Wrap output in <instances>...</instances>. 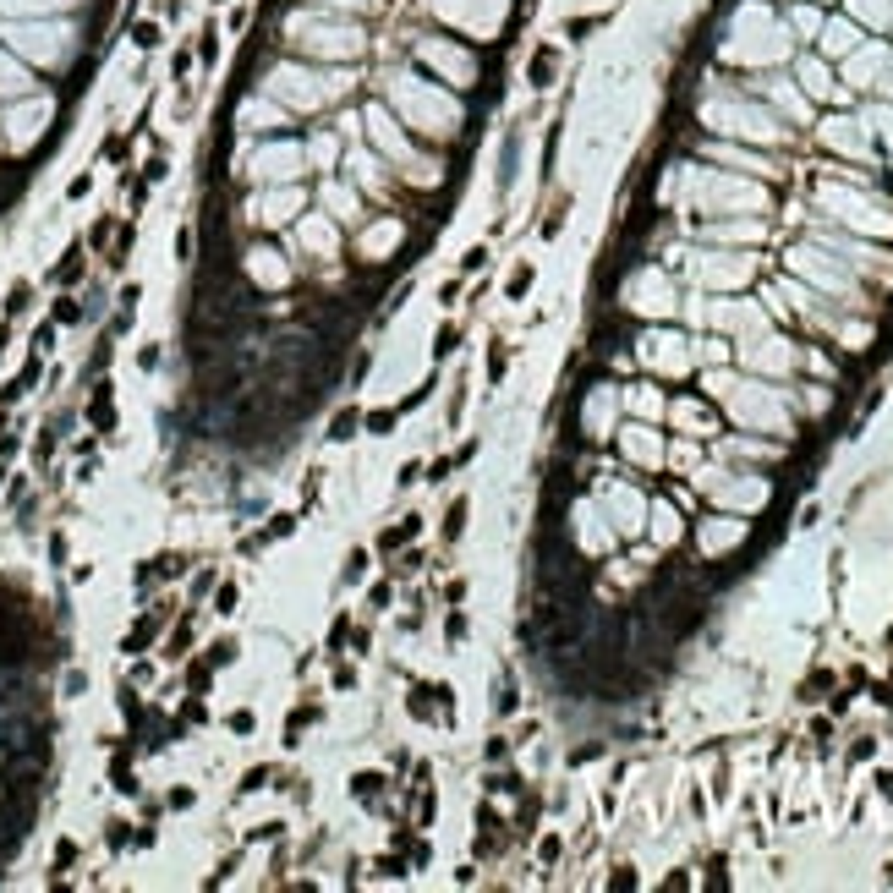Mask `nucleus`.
I'll return each mask as SVG.
<instances>
[{
	"mask_svg": "<svg viewBox=\"0 0 893 893\" xmlns=\"http://www.w3.org/2000/svg\"><path fill=\"white\" fill-rule=\"evenodd\" d=\"M362 570H368V548H356L351 559H346V581H362Z\"/></svg>",
	"mask_w": 893,
	"mask_h": 893,
	"instance_id": "obj_15",
	"label": "nucleus"
},
{
	"mask_svg": "<svg viewBox=\"0 0 893 893\" xmlns=\"http://www.w3.org/2000/svg\"><path fill=\"white\" fill-rule=\"evenodd\" d=\"M400 850L411 855V866H416V872H428V860H433V850H428V838H411V833H400Z\"/></svg>",
	"mask_w": 893,
	"mask_h": 893,
	"instance_id": "obj_9",
	"label": "nucleus"
},
{
	"mask_svg": "<svg viewBox=\"0 0 893 893\" xmlns=\"http://www.w3.org/2000/svg\"><path fill=\"white\" fill-rule=\"evenodd\" d=\"M378 877H406V860H400V855H384V860H378Z\"/></svg>",
	"mask_w": 893,
	"mask_h": 893,
	"instance_id": "obj_18",
	"label": "nucleus"
},
{
	"mask_svg": "<svg viewBox=\"0 0 893 893\" xmlns=\"http://www.w3.org/2000/svg\"><path fill=\"white\" fill-rule=\"evenodd\" d=\"M455 346H460V329H455V324H444V329H438V346H433V356L444 362V356L455 351Z\"/></svg>",
	"mask_w": 893,
	"mask_h": 893,
	"instance_id": "obj_13",
	"label": "nucleus"
},
{
	"mask_svg": "<svg viewBox=\"0 0 893 893\" xmlns=\"http://www.w3.org/2000/svg\"><path fill=\"white\" fill-rule=\"evenodd\" d=\"M416 477H422V460H406V466H400V477H395V482H400V488H411Z\"/></svg>",
	"mask_w": 893,
	"mask_h": 893,
	"instance_id": "obj_22",
	"label": "nucleus"
},
{
	"mask_svg": "<svg viewBox=\"0 0 893 893\" xmlns=\"http://www.w3.org/2000/svg\"><path fill=\"white\" fill-rule=\"evenodd\" d=\"M444 636H450V647H460V642H466V614H460V608L450 614V620H444Z\"/></svg>",
	"mask_w": 893,
	"mask_h": 893,
	"instance_id": "obj_14",
	"label": "nucleus"
},
{
	"mask_svg": "<svg viewBox=\"0 0 893 893\" xmlns=\"http://www.w3.org/2000/svg\"><path fill=\"white\" fill-rule=\"evenodd\" d=\"M368 608H389V581L368 586Z\"/></svg>",
	"mask_w": 893,
	"mask_h": 893,
	"instance_id": "obj_20",
	"label": "nucleus"
},
{
	"mask_svg": "<svg viewBox=\"0 0 893 893\" xmlns=\"http://www.w3.org/2000/svg\"><path fill=\"white\" fill-rule=\"evenodd\" d=\"M285 532H296V516H274V521H269V532H263V537H285Z\"/></svg>",
	"mask_w": 893,
	"mask_h": 893,
	"instance_id": "obj_19",
	"label": "nucleus"
},
{
	"mask_svg": "<svg viewBox=\"0 0 893 893\" xmlns=\"http://www.w3.org/2000/svg\"><path fill=\"white\" fill-rule=\"evenodd\" d=\"M356 428H362V411H356V406H346V411L329 422V438H334V444H346V438H356Z\"/></svg>",
	"mask_w": 893,
	"mask_h": 893,
	"instance_id": "obj_4",
	"label": "nucleus"
},
{
	"mask_svg": "<svg viewBox=\"0 0 893 893\" xmlns=\"http://www.w3.org/2000/svg\"><path fill=\"white\" fill-rule=\"evenodd\" d=\"M318 718H324V707H302L296 718H285V746H296V734H302V729H312Z\"/></svg>",
	"mask_w": 893,
	"mask_h": 893,
	"instance_id": "obj_8",
	"label": "nucleus"
},
{
	"mask_svg": "<svg viewBox=\"0 0 893 893\" xmlns=\"http://www.w3.org/2000/svg\"><path fill=\"white\" fill-rule=\"evenodd\" d=\"M406 712H411V718H422V724H428V718H438V696H433V686H411V696H406Z\"/></svg>",
	"mask_w": 893,
	"mask_h": 893,
	"instance_id": "obj_3",
	"label": "nucleus"
},
{
	"mask_svg": "<svg viewBox=\"0 0 893 893\" xmlns=\"http://www.w3.org/2000/svg\"><path fill=\"white\" fill-rule=\"evenodd\" d=\"M416 532H422V516H400V526H389V532L378 537V554H395V548H406Z\"/></svg>",
	"mask_w": 893,
	"mask_h": 893,
	"instance_id": "obj_2",
	"label": "nucleus"
},
{
	"mask_svg": "<svg viewBox=\"0 0 893 893\" xmlns=\"http://www.w3.org/2000/svg\"><path fill=\"white\" fill-rule=\"evenodd\" d=\"M872 751H877V740H872V734H860V740H855V751H850V756H855V762H866Z\"/></svg>",
	"mask_w": 893,
	"mask_h": 893,
	"instance_id": "obj_25",
	"label": "nucleus"
},
{
	"mask_svg": "<svg viewBox=\"0 0 893 893\" xmlns=\"http://www.w3.org/2000/svg\"><path fill=\"white\" fill-rule=\"evenodd\" d=\"M50 658L55 642L44 636L33 603L0 581V860L33 822V795L50 762V712L39 696Z\"/></svg>",
	"mask_w": 893,
	"mask_h": 893,
	"instance_id": "obj_1",
	"label": "nucleus"
},
{
	"mask_svg": "<svg viewBox=\"0 0 893 893\" xmlns=\"http://www.w3.org/2000/svg\"><path fill=\"white\" fill-rule=\"evenodd\" d=\"M877 696H882V707H893V686H877Z\"/></svg>",
	"mask_w": 893,
	"mask_h": 893,
	"instance_id": "obj_29",
	"label": "nucleus"
},
{
	"mask_svg": "<svg viewBox=\"0 0 893 893\" xmlns=\"http://www.w3.org/2000/svg\"><path fill=\"white\" fill-rule=\"evenodd\" d=\"M504 368H510V346H504V340H494V346H488V378H504Z\"/></svg>",
	"mask_w": 893,
	"mask_h": 893,
	"instance_id": "obj_10",
	"label": "nucleus"
},
{
	"mask_svg": "<svg viewBox=\"0 0 893 893\" xmlns=\"http://www.w3.org/2000/svg\"><path fill=\"white\" fill-rule=\"evenodd\" d=\"M334 686L351 690V686H356V669H351V664H340V669H334Z\"/></svg>",
	"mask_w": 893,
	"mask_h": 893,
	"instance_id": "obj_26",
	"label": "nucleus"
},
{
	"mask_svg": "<svg viewBox=\"0 0 893 893\" xmlns=\"http://www.w3.org/2000/svg\"><path fill=\"white\" fill-rule=\"evenodd\" d=\"M482 263H488V247H472V252H466V258H460V269H466V274H477Z\"/></svg>",
	"mask_w": 893,
	"mask_h": 893,
	"instance_id": "obj_17",
	"label": "nucleus"
},
{
	"mask_svg": "<svg viewBox=\"0 0 893 893\" xmlns=\"http://www.w3.org/2000/svg\"><path fill=\"white\" fill-rule=\"evenodd\" d=\"M395 422H400L395 406H389V411H368V416H362V428H368L373 438H389V433H395Z\"/></svg>",
	"mask_w": 893,
	"mask_h": 893,
	"instance_id": "obj_6",
	"label": "nucleus"
},
{
	"mask_svg": "<svg viewBox=\"0 0 893 893\" xmlns=\"http://www.w3.org/2000/svg\"><path fill=\"white\" fill-rule=\"evenodd\" d=\"M872 784H877V795H888V800H893V773H888V768H882V773H877V778H872Z\"/></svg>",
	"mask_w": 893,
	"mask_h": 893,
	"instance_id": "obj_28",
	"label": "nucleus"
},
{
	"mask_svg": "<svg viewBox=\"0 0 893 893\" xmlns=\"http://www.w3.org/2000/svg\"><path fill=\"white\" fill-rule=\"evenodd\" d=\"M488 790H494V795H516L521 778H504V773H499V778H488Z\"/></svg>",
	"mask_w": 893,
	"mask_h": 893,
	"instance_id": "obj_23",
	"label": "nucleus"
},
{
	"mask_svg": "<svg viewBox=\"0 0 893 893\" xmlns=\"http://www.w3.org/2000/svg\"><path fill=\"white\" fill-rule=\"evenodd\" d=\"M384 784H389L384 773H356V778H351V795H356V800H373V795H384Z\"/></svg>",
	"mask_w": 893,
	"mask_h": 893,
	"instance_id": "obj_7",
	"label": "nucleus"
},
{
	"mask_svg": "<svg viewBox=\"0 0 893 893\" xmlns=\"http://www.w3.org/2000/svg\"><path fill=\"white\" fill-rule=\"evenodd\" d=\"M526 291H532V269H516V280H510V302H521Z\"/></svg>",
	"mask_w": 893,
	"mask_h": 893,
	"instance_id": "obj_16",
	"label": "nucleus"
},
{
	"mask_svg": "<svg viewBox=\"0 0 893 893\" xmlns=\"http://www.w3.org/2000/svg\"><path fill=\"white\" fill-rule=\"evenodd\" d=\"M833 686V674H811L806 680V702H817V690H828Z\"/></svg>",
	"mask_w": 893,
	"mask_h": 893,
	"instance_id": "obj_24",
	"label": "nucleus"
},
{
	"mask_svg": "<svg viewBox=\"0 0 893 893\" xmlns=\"http://www.w3.org/2000/svg\"><path fill=\"white\" fill-rule=\"evenodd\" d=\"M346 636H351V620H346V614H334V625H329V642H324V647H329V658L340 652V647H346Z\"/></svg>",
	"mask_w": 893,
	"mask_h": 893,
	"instance_id": "obj_12",
	"label": "nucleus"
},
{
	"mask_svg": "<svg viewBox=\"0 0 893 893\" xmlns=\"http://www.w3.org/2000/svg\"><path fill=\"white\" fill-rule=\"evenodd\" d=\"M608 888H636V877H630V866H620V872L608 877Z\"/></svg>",
	"mask_w": 893,
	"mask_h": 893,
	"instance_id": "obj_27",
	"label": "nucleus"
},
{
	"mask_svg": "<svg viewBox=\"0 0 893 893\" xmlns=\"http://www.w3.org/2000/svg\"><path fill=\"white\" fill-rule=\"evenodd\" d=\"M466 521H472V504H466V499H455V504H450V516H444V542H455L460 532H466Z\"/></svg>",
	"mask_w": 893,
	"mask_h": 893,
	"instance_id": "obj_5",
	"label": "nucleus"
},
{
	"mask_svg": "<svg viewBox=\"0 0 893 893\" xmlns=\"http://www.w3.org/2000/svg\"><path fill=\"white\" fill-rule=\"evenodd\" d=\"M494 707H499V712H516V707H521L516 686H499V702H494Z\"/></svg>",
	"mask_w": 893,
	"mask_h": 893,
	"instance_id": "obj_21",
	"label": "nucleus"
},
{
	"mask_svg": "<svg viewBox=\"0 0 893 893\" xmlns=\"http://www.w3.org/2000/svg\"><path fill=\"white\" fill-rule=\"evenodd\" d=\"M548 77H554V50H537V61H532V83L548 88Z\"/></svg>",
	"mask_w": 893,
	"mask_h": 893,
	"instance_id": "obj_11",
	"label": "nucleus"
}]
</instances>
